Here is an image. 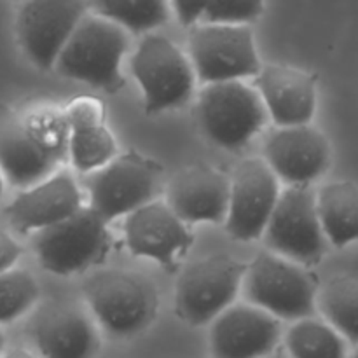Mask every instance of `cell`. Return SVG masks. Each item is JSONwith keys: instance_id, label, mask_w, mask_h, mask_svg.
I'll return each instance as SVG.
<instances>
[{"instance_id": "6da1fadb", "label": "cell", "mask_w": 358, "mask_h": 358, "mask_svg": "<svg viewBox=\"0 0 358 358\" xmlns=\"http://www.w3.org/2000/svg\"><path fill=\"white\" fill-rule=\"evenodd\" d=\"M69 159V122L52 107L0 114V170L6 182L27 189L51 177Z\"/></svg>"}, {"instance_id": "7a4b0ae2", "label": "cell", "mask_w": 358, "mask_h": 358, "mask_svg": "<svg viewBox=\"0 0 358 358\" xmlns=\"http://www.w3.org/2000/svg\"><path fill=\"white\" fill-rule=\"evenodd\" d=\"M83 292L98 327L115 339L133 338L156 320V287L135 271L100 269L84 282Z\"/></svg>"}, {"instance_id": "3957f363", "label": "cell", "mask_w": 358, "mask_h": 358, "mask_svg": "<svg viewBox=\"0 0 358 358\" xmlns=\"http://www.w3.org/2000/svg\"><path fill=\"white\" fill-rule=\"evenodd\" d=\"M128 30L114 21L87 13L63 48L56 70L69 79L105 91L124 84L121 66L128 52Z\"/></svg>"}, {"instance_id": "277c9868", "label": "cell", "mask_w": 358, "mask_h": 358, "mask_svg": "<svg viewBox=\"0 0 358 358\" xmlns=\"http://www.w3.org/2000/svg\"><path fill=\"white\" fill-rule=\"evenodd\" d=\"M247 303L285 322L317 315L318 287L303 264L275 252H262L247 266L243 278Z\"/></svg>"}, {"instance_id": "5b68a950", "label": "cell", "mask_w": 358, "mask_h": 358, "mask_svg": "<svg viewBox=\"0 0 358 358\" xmlns=\"http://www.w3.org/2000/svg\"><path fill=\"white\" fill-rule=\"evenodd\" d=\"M108 220L90 206L62 222L35 233L31 245L45 271L59 276L83 273L100 264L110 250Z\"/></svg>"}, {"instance_id": "8992f818", "label": "cell", "mask_w": 358, "mask_h": 358, "mask_svg": "<svg viewBox=\"0 0 358 358\" xmlns=\"http://www.w3.org/2000/svg\"><path fill=\"white\" fill-rule=\"evenodd\" d=\"M131 72L142 87L149 114L187 103L198 79L191 58L159 34H147L140 41L131 56Z\"/></svg>"}, {"instance_id": "52a82bcc", "label": "cell", "mask_w": 358, "mask_h": 358, "mask_svg": "<svg viewBox=\"0 0 358 358\" xmlns=\"http://www.w3.org/2000/svg\"><path fill=\"white\" fill-rule=\"evenodd\" d=\"M198 117L205 135L224 149L247 145L268 122L261 94L245 80L206 84L198 100Z\"/></svg>"}, {"instance_id": "ba28073f", "label": "cell", "mask_w": 358, "mask_h": 358, "mask_svg": "<svg viewBox=\"0 0 358 358\" xmlns=\"http://www.w3.org/2000/svg\"><path fill=\"white\" fill-rule=\"evenodd\" d=\"M189 58L205 84L245 80L262 69L248 24L203 21L189 35Z\"/></svg>"}, {"instance_id": "9c48e42d", "label": "cell", "mask_w": 358, "mask_h": 358, "mask_svg": "<svg viewBox=\"0 0 358 358\" xmlns=\"http://www.w3.org/2000/svg\"><path fill=\"white\" fill-rule=\"evenodd\" d=\"M247 266L227 255H210L189 264L175 287L177 315L192 327L210 325L233 306Z\"/></svg>"}, {"instance_id": "30bf717a", "label": "cell", "mask_w": 358, "mask_h": 358, "mask_svg": "<svg viewBox=\"0 0 358 358\" xmlns=\"http://www.w3.org/2000/svg\"><path fill=\"white\" fill-rule=\"evenodd\" d=\"M264 236L271 252L282 257L303 266L322 261L329 241L311 185H289L282 191Z\"/></svg>"}, {"instance_id": "8fae6325", "label": "cell", "mask_w": 358, "mask_h": 358, "mask_svg": "<svg viewBox=\"0 0 358 358\" xmlns=\"http://www.w3.org/2000/svg\"><path fill=\"white\" fill-rule=\"evenodd\" d=\"M161 170L156 163L135 152L115 156L110 163L87 173L90 208L105 220L126 217L156 198Z\"/></svg>"}, {"instance_id": "7c38bea8", "label": "cell", "mask_w": 358, "mask_h": 358, "mask_svg": "<svg viewBox=\"0 0 358 358\" xmlns=\"http://www.w3.org/2000/svg\"><path fill=\"white\" fill-rule=\"evenodd\" d=\"M87 13V0H23L16 14L21 51L38 69H52Z\"/></svg>"}, {"instance_id": "4fadbf2b", "label": "cell", "mask_w": 358, "mask_h": 358, "mask_svg": "<svg viewBox=\"0 0 358 358\" xmlns=\"http://www.w3.org/2000/svg\"><path fill=\"white\" fill-rule=\"evenodd\" d=\"M34 352L41 358H96L100 327L91 311L69 301L38 308L28 327Z\"/></svg>"}, {"instance_id": "5bb4252c", "label": "cell", "mask_w": 358, "mask_h": 358, "mask_svg": "<svg viewBox=\"0 0 358 358\" xmlns=\"http://www.w3.org/2000/svg\"><path fill=\"white\" fill-rule=\"evenodd\" d=\"M280 178L264 159H245L231 178L226 229L238 241L259 240L276 208Z\"/></svg>"}, {"instance_id": "9a60e30c", "label": "cell", "mask_w": 358, "mask_h": 358, "mask_svg": "<svg viewBox=\"0 0 358 358\" xmlns=\"http://www.w3.org/2000/svg\"><path fill=\"white\" fill-rule=\"evenodd\" d=\"M282 341V320L250 303L233 304L210 324L212 358H262Z\"/></svg>"}, {"instance_id": "2e32d148", "label": "cell", "mask_w": 358, "mask_h": 358, "mask_svg": "<svg viewBox=\"0 0 358 358\" xmlns=\"http://www.w3.org/2000/svg\"><path fill=\"white\" fill-rule=\"evenodd\" d=\"M264 161L287 185H311L327 171L331 147L313 126H278L266 138Z\"/></svg>"}, {"instance_id": "e0dca14e", "label": "cell", "mask_w": 358, "mask_h": 358, "mask_svg": "<svg viewBox=\"0 0 358 358\" xmlns=\"http://www.w3.org/2000/svg\"><path fill=\"white\" fill-rule=\"evenodd\" d=\"M122 231L133 255L156 261L164 268H173L192 243L184 220L168 203L156 199L128 213Z\"/></svg>"}, {"instance_id": "ac0fdd59", "label": "cell", "mask_w": 358, "mask_h": 358, "mask_svg": "<svg viewBox=\"0 0 358 358\" xmlns=\"http://www.w3.org/2000/svg\"><path fill=\"white\" fill-rule=\"evenodd\" d=\"M80 208L83 196L76 178L69 171L58 170L20 192L7 205L6 217L20 233H37L69 219Z\"/></svg>"}, {"instance_id": "d6986e66", "label": "cell", "mask_w": 358, "mask_h": 358, "mask_svg": "<svg viewBox=\"0 0 358 358\" xmlns=\"http://www.w3.org/2000/svg\"><path fill=\"white\" fill-rule=\"evenodd\" d=\"M231 180L205 164L184 168L168 185V205L185 224L226 222Z\"/></svg>"}, {"instance_id": "ffe728a7", "label": "cell", "mask_w": 358, "mask_h": 358, "mask_svg": "<svg viewBox=\"0 0 358 358\" xmlns=\"http://www.w3.org/2000/svg\"><path fill=\"white\" fill-rule=\"evenodd\" d=\"M254 79L276 126L310 124L317 110V84L310 73L287 65H266Z\"/></svg>"}, {"instance_id": "44dd1931", "label": "cell", "mask_w": 358, "mask_h": 358, "mask_svg": "<svg viewBox=\"0 0 358 358\" xmlns=\"http://www.w3.org/2000/svg\"><path fill=\"white\" fill-rule=\"evenodd\" d=\"M69 159L80 173H91L117 156V142L105 124L103 110L93 100H76L65 110Z\"/></svg>"}, {"instance_id": "7402d4cb", "label": "cell", "mask_w": 358, "mask_h": 358, "mask_svg": "<svg viewBox=\"0 0 358 358\" xmlns=\"http://www.w3.org/2000/svg\"><path fill=\"white\" fill-rule=\"evenodd\" d=\"M325 238L336 248L358 241V185L348 180L325 184L317 192Z\"/></svg>"}, {"instance_id": "603a6c76", "label": "cell", "mask_w": 358, "mask_h": 358, "mask_svg": "<svg viewBox=\"0 0 358 358\" xmlns=\"http://www.w3.org/2000/svg\"><path fill=\"white\" fill-rule=\"evenodd\" d=\"M283 350L290 358H348L350 343L324 318H301L283 332Z\"/></svg>"}, {"instance_id": "cb8c5ba5", "label": "cell", "mask_w": 358, "mask_h": 358, "mask_svg": "<svg viewBox=\"0 0 358 358\" xmlns=\"http://www.w3.org/2000/svg\"><path fill=\"white\" fill-rule=\"evenodd\" d=\"M317 311L350 345L358 346V280L339 276L318 289Z\"/></svg>"}, {"instance_id": "d4e9b609", "label": "cell", "mask_w": 358, "mask_h": 358, "mask_svg": "<svg viewBox=\"0 0 358 358\" xmlns=\"http://www.w3.org/2000/svg\"><path fill=\"white\" fill-rule=\"evenodd\" d=\"M87 6L133 34H149L170 20V0H87Z\"/></svg>"}, {"instance_id": "484cf974", "label": "cell", "mask_w": 358, "mask_h": 358, "mask_svg": "<svg viewBox=\"0 0 358 358\" xmlns=\"http://www.w3.org/2000/svg\"><path fill=\"white\" fill-rule=\"evenodd\" d=\"M38 285L24 269L0 273V325L10 324L35 306Z\"/></svg>"}, {"instance_id": "4316f807", "label": "cell", "mask_w": 358, "mask_h": 358, "mask_svg": "<svg viewBox=\"0 0 358 358\" xmlns=\"http://www.w3.org/2000/svg\"><path fill=\"white\" fill-rule=\"evenodd\" d=\"M264 9V0H212L203 21L229 24H248Z\"/></svg>"}, {"instance_id": "83f0119b", "label": "cell", "mask_w": 358, "mask_h": 358, "mask_svg": "<svg viewBox=\"0 0 358 358\" xmlns=\"http://www.w3.org/2000/svg\"><path fill=\"white\" fill-rule=\"evenodd\" d=\"M170 3L184 27H194L203 21L212 0H170Z\"/></svg>"}, {"instance_id": "f1b7e54d", "label": "cell", "mask_w": 358, "mask_h": 358, "mask_svg": "<svg viewBox=\"0 0 358 358\" xmlns=\"http://www.w3.org/2000/svg\"><path fill=\"white\" fill-rule=\"evenodd\" d=\"M21 245L9 233L0 229V273L13 269L21 257Z\"/></svg>"}, {"instance_id": "f546056e", "label": "cell", "mask_w": 358, "mask_h": 358, "mask_svg": "<svg viewBox=\"0 0 358 358\" xmlns=\"http://www.w3.org/2000/svg\"><path fill=\"white\" fill-rule=\"evenodd\" d=\"M2 358H41L35 352H30V350H23V348H16L10 350V352L3 353Z\"/></svg>"}, {"instance_id": "4dcf8cb0", "label": "cell", "mask_w": 358, "mask_h": 358, "mask_svg": "<svg viewBox=\"0 0 358 358\" xmlns=\"http://www.w3.org/2000/svg\"><path fill=\"white\" fill-rule=\"evenodd\" d=\"M262 358H290V357L287 355L285 350H283V348H278V350H276V352L269 353V355H266V357H262Z\"/></svg>"}, {"instance_id": "1f68e13d", "label": "cell", "mask_w": 358, "mask_h": 358, "mask_svg": "<svg viewBox=\"0 0 358 358\" xmlns=\"http://www.w3.org/2000/svg\"><path fill=\"white\" fill-rule=\"evenodd\" d=\"M6 345H7V339L3 336V332L0 331V358H2L3 353H6Z\"/></svg>"}, {"instance_id": "d6a6232c", "label": "cell", "mask_w": 358, "mask_h": 358, "mask_svg": "<svg viewBox=\"0 0 358 358\" xmlns=\"http://www.w3.org/2000/svg\"><path fill=\"white\" fill-rule=\"evenodd\" d=\"M3 182H6V177H3L2 170H0V198H2L3 194Z\"/></svg>"}, {"instance_id": "836d02e7", "label": "cell", "mask_w": 358, "mask_h": 358, "mask_svg": "<svg viewBox=\"0 0 358 358\" xmlns=\"http://www.w3.org/2000/svg\"><path fill=\"white\" fill-rule=\"evenodd\" d=\"M348 358H358V346L355 348V352L350 353V357H348Z\"/></svg>"}]
</instances>
